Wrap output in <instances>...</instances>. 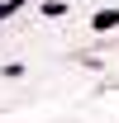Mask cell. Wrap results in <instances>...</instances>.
I'll return each mask as SVG.
<instances>
[{"instance_id":"obj_2","label":"cell","mask_w":119,"mask_h":123,"mask_svg":"<svg viewBox=\"0 0 119 123\" xmlns=\"http://www.w3.org/2000/svg\"><path fill=\"white\" fill-rule=\"evenodd\" d=\"M62 10H67V5H62V0H43V14H48V19H57Z\"/></svg>"},{"instance_id":"obj_3","label":"cell","mask_w":119,"mask_h":123,"mask_svg":"<svg viewBox=\"0 0 119 123\" xmlns=\"http://www.w3.org/2000/svg\"><path fill=\"white\" fill-rule=\"evenodd\" d=\"M19 5H24V0H0V19H5V14H15Z\"/></svg>"},{"instance_id":"obj_1","label":"cell","mask_w":119,"mask_h":123,"mask_svg":"<svg viewBox=\"0 0 119 123\" xmlns=\"http://www.w3.org/2000/svg\"><path fill=\"white\" fill-rule=\"evenodd\" d=\"M119 24V10H100V14H95V29H114Z\"/></svg>"}]
</instances>
